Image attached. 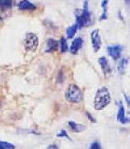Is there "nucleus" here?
<instances>
[{
  "label": "nucleus",
  "mask_w": 130,
  "mask_h": 149,
  "mask_svg": "<svg viewBox=\"0 0 130 149\" xmlns=\"http://www.w3.org/2000/svg\"><path fill=\"white\" fill-rule=\"evenodd\" d=\"M111 102V94L109 92L108 88L107 87H101L96 91V94L94 97V109L97 111L100 110H103L105 107L108 106Z\"/></svg>",
  "instance_id": "f257e3e1"
},
{
  "label": "nucleus",
  "mask_w": 130,
  "mask_h": 149,
  "mask_svg": "<svg viewBox=\"0 0 130 149\" xmlns=\"http://www.w3.org/2000/svg\"><path fill=\"white\" fill-rule=\"evenodd\" d=\"M75 24L77 25L78 29H81L83 27L89 25L91 22V13L88 8V1H84L83 3V8L78 9L75 11Z\"/></svg>",
  "instance_id": "f03ea898"
},
{
  "label": "nucleus",
  "mask_w": 130,
  "mask_h": 149,
  "mask_svg": "<svg viewBox=\"0 0 130 149\" xmlns=\"http://www.w3.org/2000/svg\"><path fill=\"white\" fill-rule=\"evenodd\" d=\"M65 98L70 103H79L83 99V93L76 84H69L65 91Z\"/></svg>",
  "instance_id": "7ed1b4c3"
},
{
  "label": "nucleus",
  "mask_w": 130,
  "mask_h": 149,
  "mask_svg": "<svg viewBox=\"0 0 130 149\" xmlns=\"http://www.w3.org/2000/svg\"><path fill=\"white\" fill-rule=\"evenodd\" d=\"M39 40L36 34L34 33H27L24 38V47L27 51H34L38 47Z\"/></svg>",
  "instance_id": "20e7f679"
},
{
  "label": "nucleus",
  "mask_w": 130,
  "mask_h": 149,
  "mask_svg": "<svg viewBox=\"0 0 130 149\" xmlns=\"http://www.w3.org/2000/svg\"><path fill=\"white\" fill-rule=\"evenodd\" d=\"M90 38H91V44H92L93 50H94V52H98L102 45V41H101V37H100V34H99V30H98V29H94V30L91 32Z\"/></svg>",
  "instance_id": "39448f33"
},
{
  "label": "nucleus",
  "mask_w": 130,
  "mask_h": 149,
  "mask_svg": "<svg viewBox=\"0 0 130 149\" xmlns=\"http://www.w3.org/2000/svg\"><path fill=\"white\" fill-rule=\"evenodd\" d=\"M123 51V47L121 45H111V46L107 47V52H108L109 56L114 60H118L121 57Z\"/></svg>",
  "instance_id": "423d86ee"
},
{
  "label": "nucleus",
  "mask_w": 130,
  "mask_h": 149,
  "mask_svg": "<svg viewBox=\"0 0 130 149\" xmlns=\"http://www.w3.org/2000/svg\"><path fill=\"white\" fill-rule=\"evenodd\" d=\"M17 8L21 11H34L37 9V6L29 0H20L17 3Z\"/></svg>",
  "instance_id": "0eeeda50"
},
{
  "label": "nucleus",
  "mask_w": 130,
  "mask_h": 149,
  "mask_svg": "<svg viewBox=\"0 0 130 149\" xmlns=\"http://www.w3.org/2000/svg\"><path fill=\"white\" fill-rule=\"evenodd\" d=\"M98 63H99L101 70L103 71V74L105 75V77H108L111 74V67H110V64H109V61L107 60V58L105 56L100 57L98 59Z\"/></svg>",
  "instance_id": "6e6552de"
},
{
  "label": "nucleus",
  "mask_w": 130,
  "mask_h": 149,
  "mask_svg": "<svg viewBox=\"0 0 130 149\" xmlns=\"http://www.w3.org/2000/svg\"><path fill=\"white\" fill-rule=\"evenodd\" d=\"M82 46H83V39L81 37H77L72 41L71 45H70L69 51L71 54L76 55L79 52V50L81 49Z\"/></svg>",
  "instance_id": "1a4fd4ad"
},
{
  "label": "nucleus",
  "mask_w": 130,
  "mask_h": 149,
  "mask_svg": "<svg viewBox=\"0 0 130 149\" xmlns=\"http://www.w3.org/2000/svg\"><path fill=\"white\" fill-rule=\"evenodd\" d=\"M117 120L122 124H126V123L129 122V118L125 116V109L121 102H119V109H118L117 112Z\"/></svg>",
  "instance_id": "9d476101"
},
{
  "label": "nucleus",
  "mask_w": 130,
  "mask_h": 149,
  "mask_svg": "<svg viewBox=\"0 0 130 149\" xmlns=\"http://www.w3.org/2000/svg\"><path fill=\"white\" fill-rule=\"evenodd\" d=\"M58 49V41H56L53 38H49L46 42V49L45 52L46 53H52V52L56 51Z\"/></svg>",
  "instance_id": "9b49d317"
},
{
  "label": "nucleus",
  "mask_w": 130,
  "mask_h": 149,
  "mask_svg": "<svg viewBox=\"0 0 130 149\" xmlns=\"http://www.w3.org/2000/svg\"><path fill=\"white\" fill-rule=\"evenodd\" d=\"M108 3H109V0H102L101 1V8L103 10L102 14L99 17V19L101 21L107 19V16H108Z\"/></svg>",
  "instance_id": "f8f14e48"
},
{
  "label": "nucleus",
  "mask_w": 130,
  "mask_h": 149,
  "mask_svg": "<svg viewBox=\"0 0 130 149\" xmlns=\"http://www.w3.org/2000/svg\"><path fill=\"white\" fill-rule=\"evenodd\" d=\"M68 126H69L70 130L73 132H82L84 129H85V126L79 124L77 122H74V121H69L68 122Z\"/></svg>",
  "instance_id": "ddd939ff"
},
{
  "label": "nucleus",
  "mask_w": 130,
  "mask_h": 149,
  "mask_svg": "<svg viewBox=\"0 0 130 149\" xmlns=\"http://www.w3.org/2000/svg\"><path fill=\"white\" fill-rule=\"evenodd\" d=\"M58 48H59V51L61 53H65L69 50V46H68V43H67V39L65 37H61L60 39L58 41Z\"/></svg>",
  "instance_id": "4468645a"
},
{
  "label": "nucleus",
  "mask_w": 130,
  "mask_h": 149,
  "mask_svg": "<svg viewBox=\"0 0 130 149\" xmlns=\"http://www.w3.org/2000/svg\"><path fill=\"white\" fill-rule=\"evenodd\" d=\"M77 30H78V27H77L76 24H73V25H71V26H69L66 29V37H67L68 39L73 38L75 36V34H76Z\"/></svg>",
  "instance_id": "2eb2a0df"
},
{
  "label": "nucleus",
  "mask_w": 130,
  "mask_h": 149,
  "mask_svg": "<svg viewBox=\"0 0 130 149\" xmlns=\"http://www.w3.org/2000/svg\"><path fill=\"white\" fill-rule=\"evenodd\" d=\"M13 5V0H0V10L6 11Z\"/></svg>",
  "instance_id": "dca6fc26"
},
{
  "label": "nucleus",
  "mask_w": 130,
  "mask_h": 149,
  "mask_svg": "<svg viewBox=\"0 0 130 149\" xmlns=\"http://www.w3.org/2000/svg\"><path fill=\"white\" fill-rule=\"evenodd\" d=\"M127 63H128V59L127 58H123L121 59V61H120L119 63V66H118V70H119L120 73H123L125 70V68H126V65Z\"/></svg>",
  "instance_id": "f3484780"
},
{
  "label": "nucleus",
  "mask_w": 130,
  "mask_h": 149,
  "mask_svg": "<svg viewBox=\"0 0 130 149\" xmlns=\"http://www.w3.org/2000/svg\"><path fill=\"white\" fill-rule=\"evenodd\" d=\"M58 138H66V139H69V140H71V138H70V136L67 134V132H66V130L62 129L60 132H58L56 135Z\"/></svg>",
  "instance_id": "a211bd4d"
},
{
  "label": "nucleus",
  "mask_w": 130,
  "mask_h": 149,
  "mask_svg": "<svg viewBox=\"0 0 130 149\" xmlns=\"http://www.w3.org/2000/svg\"><path fill=\"white\" fill-rule=\"evenodd\" d=\"M0 145L4 146V147H6L7 149H15V146L13 145V144L9 143V142H6V141H1V140H0Z\"/></svg>",
  "instance_id": "6ab92c4d"
},
{
  "label": "nucleus",
  "mask_w": 130,
  "mask_h": 149,
  "mask_svg": "<svg viewBox=\"0 0 130 149\" xmlns=\"http://www.w3.org/2000/svg\"><path fill=\"white\" fill-rule=\"evenodd\" d=\"M89 149H102L101 147V144L99 143L98 141H94L90 144L89 146Z\"/></svg>",
  "instance_id": "aec40b11"
},
{
  "label": "nucleus",
  "mask_w": 130,
  "mask_h": 149,
  "mask_svg": "<svg viewBox=\"0 0 130 149\" xmlns=\"http://www.w3.org/2000/svg\"><path fill=\"white\" fill-rule=\"evenodd\" d=\"M47 149H59V147L57 144H50L48 147H47Z\"/></svg>",
  "instance_id": "412c9836"
},
{
  "label": "nucleus",
  "mask_w": 130,
  "mask_h": 149,
  "mask_svg": "<svg viewBox=\"0 0 130 149\" xmlns=\"http://www.w3.org/2000/svg\"><path fill=\"white\" fill-rule=\"evenodd\" d=\"M86 115H87V116H88V117H89V118H90V120H91V121H92V122H95V119H94V118H93V117H91V115H90V114H89V113H86Z\"/></svg>",
  "instance_id": "4be33fe9"
},
{
  "label": "nucleus",
  "mask_w": 130,
  "mask_h": 149,
  "mask_svg": "<svg viewBox=\"0 0 130 149\" xmlns=\"http://www.w3.org/2000/svg\"><path fill=\"white\" fill-rule=\"evenodd\" d=\"M125 1V3H126V5L127 6H129V2H130V0H124Z\"/></svg>",
  "instance_id": "5701e85b"
},
{
  "label": "nucleus",
  "mask_w": 130,
  "mask_h": 149,
  "mask_svg": "<svg viewBox=\"0 0 130 149\" xmlns=\"http://www.w3.org/2000/svg\"><path fill=\"white\" fill-rule=\"evenodd\" d=\"M0 149H7V148L4 147V146H1V145H0Z\"/></svg>",
  "instance_id": "b1692460"
}]
</instances>
